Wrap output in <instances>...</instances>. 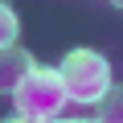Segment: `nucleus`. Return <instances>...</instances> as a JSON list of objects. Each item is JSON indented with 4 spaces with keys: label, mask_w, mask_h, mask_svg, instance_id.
Masks as SVG:
<instances>
[{
    "label": "nucleus",
    "mask_w": 123,
    "mask_h": 123,
    "mask_svg": "<svg viewBox=\"0 0 123 123\" xmlns=\"http://www.w3.org/2000/svg\"><path fill=\"white\" fill-rule=\"evenodd\" d=\"M12 103H17V115L57 119V111L70 103L66 82H62V70H53V66H33V70L25 74V82L12 90Z\"/></svg>",
    "instance_id": "nucleus-1"
},
{
    "label": "nucleus",
    "mask_w": 123,
    "mask_h": 123,
    "mask_svg": "<svg viewBox=\"0 0 123 123\" xmlns=\"http://www.w3.org/2000/svg\"><path fill=\"white\" fill-rule=\"evenodd\" d=\"M57 70H62L70 103H98L111 90V66L98 49H70Z\"/></svg>",
    "instance_id": "nucleus-2"
},
{
    "label": "nucleus",
    "mask_w": 123,
    "mask_h": 123,
    "mask_svg": "<svg viewBox=\"0 0 123 123\" xmlns=\"http://www.w3.org/2000/svg\"><path fill=\"white\" fill-rule=\"evenodd\" d=\"M37 66V62L29 57V49H21V45H4L0 49V94H12L21 82H25V74Z\"/></svg>",
    "instance_id": "nucleus-3"
},
{
    "label": "nucleus",
    "mask_w": 123,
    "mask_h": 123,
    "mask_svg": "<svg viewBox=\"0 0 123 123\" xmlns=\"http://www.w3.org/2000/svg\"><path fill=\"white\" fill-rule=\"evenodd\" d=\"M94 107H98V119L103 123H123V86H111Z\"/></svg>",
    "instance_id": "nucleus-4"
},
{
    "label": "nucleus",
    "mask_w": 123,
    "mask_h": 123,
    "mask_svg": "<svg viewBox=\"0 0 123 123\" xmlns=\"http://www.w3.org/2000/svg\"><path fill=\"white\" fill-rule=\"evenodd\" d=\"M4 45H17V12L8 4H0V49Z\"/></svg>",
    "instance_id": "nucleus-5"
},
{
    "label": "nucleus",
    "mask_w": 123,
    "mask_h": 123,
    "mask_svg": "<svg viewBox=\"0 0 123 123\" xmlns=\"http://www.w3.org/2000/svg\"><path fill=\"white\" fill-rule=\"evenodd\" d=\"M8 123H49V119H29V115H12Z\"/></svg>",
    "instance_id": "nucleus-6"
},
{
    "label": "nucleus",
    "mask_w": 123,
    "mask_h": 123,
    "mask_svg": "<svg viewBox=\"0 0 123 123\" xmlns=\"http://www.w3.org/2000/svg\"><path fill=\"white\" fill-rule=\"evenodd\" d=\"M66 123H103V119L94 115V119H66Z\"/></svg>",
    "instance_id": "nucleus-7"
},
{
    "label": "nucleus",
    "mask_w": 123,
    "mask_h": 123,
    "mask_svg": "<svg viewBox=\"0 0 123 123\" xmlns=\"http://www.w3.org/2000/svg\"><path fill=\"white\" fill-rule=\"evenodd\" d=\"M111 4H115V8H123V0H111Z\"/></svg>",
    "instance_id": "nucleus-8"
},
{
    "label": "nucleus",
    "mask_w": 123,
    "mask_h": 123,
    "mask_svg": "<svg viewBox=\"0 0 123 123\" xmlns=\"http://www.w3.org/2000/svg\"><path fill=\"white\" fill-rule=\"evenodd\" d=\"M49 123H57V119H49Z\"/></svg>",
    "instance_id": "nucleus-9"
}]
</instances>
